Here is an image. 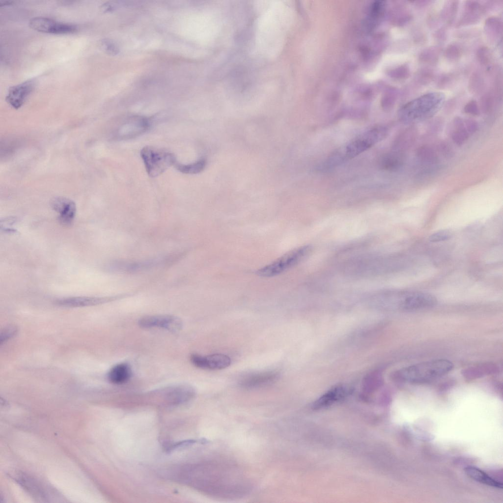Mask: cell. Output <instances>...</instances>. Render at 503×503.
<instances>
[{
    "instance_id": "cell-1",
    "label": "cell",
    "mask_w": 503,
    "mask_h": 503,
    "mask_svg": "<svg viewBox=\"0 0 503 503\" xmlns=\"http://www.w3.org/2000/svg\"><path fill=\"white\" fill-rule=\"evenodd\" d=\"M453 368V363L447 360H433L404 367L397 371L395 377L400 381L423 383L447 374Z\"/></svg>"
},
{
    "instance_id": "cell-2",
    "label": "cell",
    "mask_w": 503,
    "mask_h": 503,
    "mask_svg": "<svg viewBox=\"0 0 503 503\" xmlns=\"http://www.w3.org/2000/svg\"><path fill=\"white\" fill-rule=\"evenodd\" d=\"M388 129L383 126L372 127L352 139L346 145L335 151L342 163L352 159L367 150L373 145L385 139Z\"/></svg>"
},
{
    "instance_id": "cell-3",
    "label": "cell",
    "mask_w": 503,
    "mask_h": 503,
    "mask_svg": "<svg viewBox=\"0 0 503 503\" xmlns=\"http://www.w3.org/2000/svg\"><path fill=\"white\" fill-rule=\"evenodd\" d=\"M185 255V252H180L162 257L144 260H116L109 263L106 268L109 271L112 272L134 274L148 271L158 267L170 266Z\"/></svg>"
},
{
    "instance_id": "cell-4",
    "label": "cell",
    "mask_w": 503,
    "mask_h": 503,
    "mask_svg": "<svg viewBox=\"0 0 503 503\" xmlns=\"http://www.w3.org/2000/svg\"><path fill=\"white\" fill-rule=\"evenodd\" d=\"M391 306L405 311H414L432 307L437 303L436 298L428 293L411 291L389 292Z\"/></svg>"
},
{
    "instance_id": "cell-5",
    "label": "cell",
    "mask_w": 503,
    "mask_h": 503,
    "mask_svg": "<svg viewBox=\"0 0 503 503\" xmlns=\"http://www.w3.org/2000/svg\"><path fill=\"white\" fill-rule=\"evenodd\" d=\"M140 155L147 173L151 177L160 175L177 163L174 155L171 152L152 146L143 147Z\"/></svg>"
},
{
    "instance_id": "cell-6",
    "label": "cell",
    "mask_w": 503,
    "mask_h": 503,
    "mask_svg": "<svg viewBox=\"0 0 503 503\" xmlns=\"http://www.w3.org/2000/svg\"><path fill=\"white\" fill-rule=\"evenodd\" d=\"M310 251V247L308 245L296 248L258 270L256 274L264 277L280 274L299 263L306 257Z\"/></svg>"
},
{
    "instance_id": "cell-7",
    "label": "cell",
    "mask_w": 503,
    "mask_h": 503,
    "mask_svg": "<svg viewBox=\"0 0 503 503\" xmlns=\"http://www.w3.org/2000/svg\"><path fill=\"white\" fill-rule=\"evenodd\" d=\"M418 101L408 103L399 112L400 120L404 123H410L424 120L433 116L438 110L439 104L431 100L423 103Z\"/></svg>"
},
{
    "instance_id": "cell-8",
    "label": "cell",
    "mask_w": 503,
    "mask_h": 503,
    "mask_svg": "<svg viewBox=\"0 0 503 503\" xmlns=\"http://www.w3.org/2000/svg\"><path fill=\"white\" fill-rule=\"evenodd\" d=\"M139 326L143 328H159L169 332H176L182 328L181 319L171 315H155L143 317L139 321Z\"/></svg>"
},
{
    "instance_id": "cell-9",
    "label": "cell",
    "mask_w": 503,
    "mask_h": 503,
    "mask_svg": "<svg viewBox=\"0 0 503 503\" xmlns=\"http://www.w3.org/2000/svg\"><path fill=\"white\" fill-rule=\"evenodd\" d=\"M29 26L37 31L52 34H68L72 29L69 23L57 22L51 18L38 16L29 21Z\"/></svg>"
},
{
    "instance_id": "cell-10",
    "label": "cell",
    "mask_w": 503,
    "mask_h": 503,
    "mask_svg": "<svg viewBox=\"0 0 503 503\" xmlns=\"http://www.w3.org/2000/svg\"><path fill=\"white\" fill-rule=\"evenodd\" d=\"M280 374L275 370H266L248 374L239 381V385L246 389H255L271 384L277 381Z\"/></svg>"
},
{
    "instance_id": "cell-11",
    "label": "cell",
    "mask_w": 503,
    "mask_h": 503,
    "mask_svg": "<svg viewBox=\"0 0 503 503\" xmlns=\"http://www.w3.org/2000/svg\"><path fill=\"white\" fill-rule=\"evenodd\" d=\"M35 86L33 80H28L10 87L5 97L7 103L15 109L22 107Z\"/></svg>"
},
{
    "instance_id": "cell-12",
    "label": "cell",
    "mask_w": 503,
    "mask_h": 503,
    "mask_svg": "<svg viewBox=\"0 0 503 503\" xmlns=\"http://www.w3.org/2000/svg\"><path fill=\"white\" fill-rule=\"evenodd\" d=\"M191 361L196 366L206 369L220 370L229 366L231 359L223 354H214L206 356L197 354L192 355Z\"/></svg>"
},
{
    "instance_id": "cell-13",
    "label": "cell",
    "mask_w": 503,
    "mask_h": 503,
    "mask_svg": "<svg viewBox=\"0 0 503 503\" xmlns=\"http://www.w3.org/2000/svg\"><path fill=\"white\" fill-rule=\"evenodd\" d=\"M51 206L59 214L58 220L61 224L68 225L72 224L76 213L74 201L67 197L58 196L51 200Z\"/></svg>"
},
{
    "instance_id": "cell-14",
    "label": "cell",
    "mask_w": 503,
    "mask_h": 503,
    "mask_svg": "<svg viewBox=\"0 0 503 503\" xmlns=\"http://www.w3.org/2000/svg\"><path fill=\"white\" fill-rule=\"evenodd\" d=\"M125 295H120L110 297H73L62 299L56 301L59 306L68 307H81L101 304L124 297Z\"/></svg>"
},
{
    "instance_id": "cell-15",
    "label": "cell",
    "mask_w": 503,
    "mask_h": 503,
    "mask_svg": "<svg viewBox=\"0 0 503 503\" xmlns=\"http://www.w3.org/2000/svg\"><path fill=\"white\" fill-rule=\"evenodd\" d=\"M166 394L169 400L181 402L192 398L194 396L195 390L190 386L180 385L168 388Z\"/></svg>"
},
{
    "instance_id": "cell-16",
    "label": "cell",
    "mask_w": 503,
    "mask_h": 503,
    "mask_svg": "<svg viewBox=\"0 0 503 503\" xmlns=\"http://www.w3.org/2000/svg\"><path fill=\"white\" fill-rule=\"evenodd\" d=\"M348 391L347 388L345 386H336L323 395L317 400L314 405L316 408L329 405L345 397Z\"/></svg>"
},
{
    "instance_id": "cell-17",
    "label": "cell",
    "mask_w": 503,
    "mask_h": 503,
    "mask_svg": "<svg viewBox=\"0 0 503 503\" xmlns=\"http://www.w3.org/2000/svg\"><path fill=\"white\" fill-rule=\"evenodd\" d=\"M132 375L130 366L126 363H120L112 367L109 372V381L115 384H121L127 382Z\"/></svg>"
},
{
    "instance_id": "cell-18",
    "label": "cell",
    "mask_w": 503,
    "mask_h": 503,
    "mask_svg": "<svg viewBox=\"0 0 503 503\" xmlns=\"http://www.w3.org/2000/svg\"><path fill=\"white\" fill-rule=\"evenodd\" d=\"M464 470L467 475L475 480L495 488H503L502 482L496 481L475 467L469 466L466 467Z\"/></svg>"
},
{
    "instance_id": "cell-19",
    "label": "cell",
    "mask_w": 503,
    "mask_h": 503,
    "mask_svg": "<svg viewBox=\"0 0 503 503\" xmlns=\"http://www.w3.org/2000/svg\"><path fill=\"white\" fill-rule=\"evenodd\" d=\"M453 130L451 132V138L457 145H461L468 139L470 135L465 126L464 120L461 117H455L452 122Z\"/></svg>"
},
{
    "instance_id": "cell-20",
    "label": "cell",
    "mask_w": 503,
    "mask_h": 503,
    "mask_svg": "<svg viewBox=\"0 0 503 503\" xmlns=\"http://www.w3.org/2000/svg\"><path fill=\"white\" fill-rule=\"evenodd\" d=\"M497 370L498 368L495 364L486 363L467 368L462 371V374L467 379L472 380L495 373Z\"/></svg>"
},
{
    "instance_id": "cell-21",
    "label": "cell",
    "mask_w": 503,
    "mask_h": 503,
    "mask_svg": "<svg viewBox=\"0 0 503 503\" xmlns=\"http://www.w3.org/2000/svg\"><path fill=\"white\" fill-rule=\"evenodd\" d=\"M416 155L419 161L427 165H434L439 161L437 152L430 145L420 146L417 150Z\"/></svg>"
},
{
    "instance_id": "cell-22",
    "label": "cell",
    "mask_w": 503,
    "mask_h": 503,
    "mask_svg": "<svg viewBox=\"0 0 503 503\" xmlns=\"http://www.w3.org/2000/svg\"><path fill=\"white\" fill-rule=\"evenodd\" d=\"M403 159L400 152H394L387 154L381 159V167L388 170L394 171L398 169L403 165Z\"/></svg>"
},
{
    "instance_id": "cell-23",
    "label": "cell",
    "mask_w": 503,
    "mask_h": 503,
    "mask_svg": "<svg viewBox=\"0 0 503 503\" xmlns=\"http://www.w3.org/2000/svg\"><path fill=\"white\" fill-rule=\"evenodd\" d=\"M206 161L201 159L195 163L182 164L176 163L174 167L177 170L185 174H196L202 171L206 166Z\"/></svg>"
},
{
    "instance_id": "cell-24",
    "label": "cell",
    "mask_w": 503,
    "mask_h": 503,
    "mask_svg": "<svg viewBox=\"0 0 503 503\" xmlns=\"http://www.w3.org/2000/svg\"><path fill=\"white\" fill-rule=\"evenodd\" d=\"M417 131L415 127H411L403 132L399 138V148L402 150L411 147L416 140Z\"/></svg>"
},
{
    "instance_id": "cell-25",
    "label": "cell",
    "mask_w": 503,
    "mask_h": 503,
    "mask_svg": "<svg viewBox=\"0 0 503 503\" xmlns=\"http://www.w3.org/2000/svg\"><path fill=\"white\" fill-rule=\"evenodd\" d=\"M439 50L438 48L432 47L423 51L419 55L421 62L429 63H435L439 57Z\"/></svg>"
},
{
    "instance_id": "cell-26",
    "label": "cell",
    "mask_w": 503,
    "mask_h": 503,
    "mask_svg": "<svg viewBox=\"0 0 503 503\" xmlns=\"http://www.w3.org/2000/svg\"><path fill=\"white\" fill-rule=\"evenodd\" d=\"M484 86V80L480 74L476 72L471 76L469 84V89L471 92L479 93L482 91Z\"/></svg>"
},
{
    "instance_id": "cell-27",
    "label": "cell",
    "mask_w": 503,
    "mask_h": 503,
    "mask_svg": "<svg viewBox=\"0 0 503 503\" xmlns=\"http://www.w3.org/2000/svg\"><path fill=\"white\" fill-rule=\"evenodd\" d=\"M485 26L487 32L494 37L500 34L502 29L501 21L496 17H490L487 19Z\"/></svg>"
},
{
    "instance_id": "cell-28",
    "label": "cell",
    "mask_w": 503,
    "mask_h": 503,
    "mask_svg": "<svg viewBox=\"0 0 503 503\" xmlns=\"http://www.w3.org/2000/svg\"><path fill=\"white\" fill-rule=\"evenodd\" d=\"M495 92H488L481 98L480 103L482 111L485 113L490 112L494 108L495 102Z\"/></svg>"
},
{
    "instance_id": "cell-29",
    "label": "cell",
    "mask_w": 503,
    "mask_h": 503,
    "mask_svg": "<svg viewBox=\"0 0 503 503\" xmlns=\"http://www.w3.org/2000/svg\"><path fill=\"white\" fill-rule=\"evenodd\" d=\"M462 51L457 45L450 44L445 50V55L447 59L451 61H456L461 56Z\"/></svg>"
},
{
    "instance_id": "cell-30",
    "label": "cell",
    "mask_w": 503,
    "mask_h": 503,
    "mask_svg": "<svg viewBox=\"0 0 503 503\" xmlns=\"http://www.w3.org/2000/svg\"><path fill=\"white\" fill-rule=\"evenodd\" d=\"M452 236L451 232L447 229H443L432 234L429 237V240L432 243L442 242L449 239Z\"/></svg>"
},
{
    "instance_id": "cell-31",
    "label": "cell",
    "mask_w": 503,
    "mask_h": 503,
    "mask_svg": "<svg viewBox=\"0 0 503 503\" xmlns=\"http://www.w3.org/2000/svg\"><path fill=\"white\" fill-rule=\"evenodd\" d=\"M477 57L479 62L483 65H487L491 60V53L489 49L486 47L479 49L477 52Z\"/></svg>"
},
{
    "instance_id": "cell-32",
    "label": "cell",
    "mask_w": 503,
    "mask_h": 503,
    "mask_svg": "<svg viewBox=\"0 0 503 503\" xmlns=\"http://www.w3.org/2000/svg\"><path fill=\"white\" fill-rule=\"evenodd\" d=\"M433 72L426 69H421L416 75V79L420 83L425 84L430 82L433 78Z\"/></svg>"
},
{
    "instance_id": "cell-33",
    "label": "cell",
    "mask_w": 503,
    "mask_h": 503,
    "mask_svg": "<svg viewBox=\"0 0 503 503\" xmlns=\"http://www.w3.org/2000/svg\"><path fill=\"white\" fill-rule=\"evenodd\" d=\"M101 43L104 49L108 54L115 55L118 53L119 49L118 47L111 40L103 39L102 40Z\"/></svg>"
},
{
    "instance_id": "cell-34",
    "label": "cell",
    "mask_w": 503,
    "mask_h": 503,
    "mask_svg": "<svg viewBox=\"0 0 503 503\" xmlns=\"http://www.w3.org/2000/svg\"><path fill=\"white\" fill-rule=\"evenodd\" d=\"M464 112L466 113L473 115H478L479 114V109L477 103L472 100L469 102L464 108Z\"/></svg>"
},
{
    "instance_id": "cell-35",
    "label": "cell",
    "mask_w": 503,
    "mask_h": 503,
    "mask_svg": "<svg viewBox=\"0 0 503 503\" xmlns=\"http://www.w3.org/2000/svg\"><path fill=\"white\" fill-rule=\"evenodd\" d=\"M465 126L470 135L474 134L478 128L477 122L472 119H464Z\"/></svg>"
},
{
    "instance_id": "cell-36",
    "label": "cell",
    "mask_w": 503,
    "mask_h": 503,
    "mask_svg": "<svg viewBox=\"0 0 503 503\" xmlns=\"http://www.w3.org/2000/svg\"><path fill=\"white\" fill-rule=\"evenodd\" d=\"M438 150L441 152L443 156L446 157H449L452 154V151L450 148V146L444 142L440 143L438 145Z\"/></svg>"
},
{
    "instance_id": "cell-37",
    "label": "cell",
    "mask_w": 503,
    "mask_h": 503,
    "mask_svg": "<svg viewBox=\"0 0 503 503\" xmlns=\"http://www.w3.org/2000/svg\"><path fill=\"white\" fill-rule=\"evenodd\" d=\"M16 332V330L13 327L8 328L5 330L3 332V334L1 335L0 342L4 341L6 339H8L11 336H12Z\"/></svg>"
},
{
    "instance_id": "cell-38",
    "label": "cell",
    "mask_w": 503,
    "mask_h": 503,
    "mask_svg": "<svg viewBox=\"0 0 503 503\" xmlns=\"http://www.w3.org/2000/svg\"><path fill=\"white\" fill-rule=\"evenodd\" d=\"M452 78L449 75H444L440 79L438 85L440 87H444L447 85L451 81Z\"/></svg>"
},
{
    "instance_id": "cell-39",
    "label": "cell",
    "mask_w": 503,
    "mask_h": 503,
    "mask_svg": "<svg viewBox=\"0 0 503 503\" xmlns=\"http://www.w3.org/2000/svg\"><path fill=\"white\" fill-rule=\"evenodd\" d=\"M14 1L4 0L0 1V6L11 5L14 3Z\"/></svg>"
}]
</instances>
